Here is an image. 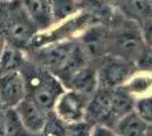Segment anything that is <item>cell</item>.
Here are the masks:
<instances>
[{"instance_id": "4fadbf2b", "label": "cell", "mask_w": 152, "mask_h": 136, "mask_svg": "<svg viewBox=\"0 0 152 136\" xmlns=\"http://www.w3.org/2000/svg\"><path fill=\"white\" fill-rule=\"evenodd\" d=\"M25 60L24 50L6 43L0 53V75L10 71H20Z\"/></svg>"}, {"instance_id": "5b68a950", "label": "cell", "mask_w": 152, "mask_h": 136, "mask_svg": "<svg viewBox=\"0 0 152 136\" xmlns=\"http://www.w3.org/2000/svg\"><path fill=\"white\" fill-rule=\"evenodd\" d=\"M133 63L126 59L113 56L102 63L96 71L98 89L113 90L119 87L133 74Z\"/></svg>"}, {"instance_id": "3957f363", "label": "cell", "mask_w": 152, "mask_h": 136, "mask_svg": "<svg viewBox=\"0 0 152 136\" xmlns=\"http://www.w3.org/2000/svg\"><path fill=\"white\" fill-rule=\"evenodd\" d=\"M38 32V27L32 22L22 0H1L0 35L6 43L26 50Z\"/></svg>"}, {"instance_id": "9c48e42d", "label": "cell", "mask_w": 152, "mask_h": 136, "mask_svg": "<svg viewBox=\"0 0 152 136\" xmlns=\"http://www.w3.org/2000/svg\"><path fill=\"white\" fill-rule=\"evenodd\" d=\"M22 125L33 134H42L50 112L41 109L28 97H25L15 108Z\"/></svg>"}, {"instance_id": "7c38bea8", "label": "cell", "mask_w": 152, "mask_h": 136, "mask_svg": "<svg viewBox=\"0 0 152 136\" xmlns=\"http://www.w3.org/2000/svg\"><path fill=\"white\" fill-rule=\"evenodd\" d=\"M146 125L134 110L127 112L114 125L113 129L118 136H144L148 130Z\"/></svg>"}, {"instance_id": "e0dca14e", "label": "cell", "mask_w": 152, "mask_h": 136, "mask_svg": "<svg viewBox=\"0 0 152 136\" xmlns=\"http://www.w3.org/2000/svg\"><path fill=\"white\" fill-rule=\"evenodd\" d=\"M141 22H142L141 34L143 41L148 45V48L152 49V17H146Z\"/></svg>"}, {"instance_id": "6da1fadb", "label": "cell", "mask_w": 152, "mask_h": 136, "mask_svg": "<svg viewBox=\"0 0 152 136\" xmlns=\"http://www.w3.org/2000/svg\"><path fill=\"white\" fill-rule=\"evenodd\" d=\"M32 60L52 73L64 83L73 73L85 66V56L80 43L72 40L59 41L31 50Z\"/></svg>"}, {"instance_id": "44dd1931", "label": "cell", "mask_w": 152, "mask_h": 136, "mask_svg": "<svg viewBox=\"0 0 152 136\" xmlns=\"http://www.w3.org/2000/svg\"><path fill=\"white\" fill-rule=\"evenodd\" d=\"M144 136H152V135H149V134H148V133H146V134H145V135H144Z\"/></svg>"}, {"instance_id": "277c9868", "label": "cell", "mask_w": 152, "mask_h": 136, "mask_svg": "<svg viewBox=\"0 0 152 136\" xmlns=\"http://www.w3.org/2000/svg\"><path fill=\"white\" fill-rule=\"evenodd\" d=\"M89 97L73 90L64 91L58 97L52 112L66 125L82 123L85 120V111Z\"/></svg>"}, {"instance_id": "ac0fdd59", "label": "cell", "mask_w": 152, "mask_h": 136, "mask_svg": "<svg viewBox=\"0 0 152 136\" xmlns=\"http://www.w3.org/2000/svg\"><path fill=\"white\" fill-rule=\"evenodd\" d=\"M89 136H118L110 126L102 125V124H94L91 126Z\"/></svg>"}, {"instance_id": "2e32d148", "label": "cell", "mask_w": 152, "mask_h": 136, "mask_svg": "<svg viewBox=\"0 0 152 136\" xmlns=\"http://www.w3.org/2000/svg\"><path fill=\"white\" fill-rule=\"evenodd\" d=\"M133 110L148 126H152V97L140 99L134 103Z\"/></svg>"}, {"instance_id": "ffe728a7", "label": "cell", "mask_w": 152, "mask_h": 136, "mask_svg": "<svg viewBox=\"0 0 152 136\" xmlns=\"http://www.w3.org/2000/svg\"><path fill=\"white\" fill-rule=\"evenodd\" d=\"M5 44H6V41H5V40H4V38L0 35V53H1V51H2V49H4Z\"/></svg>"}, {"instance_id": "d6986e66", "label": "cell", "mask_w": 152, "mask_h": 136, "mask_svg": "<svg viewBox=\"0 0 152 136\" xmlns=\"http://www.w3.org/2000/svg\"><path fill=\"white\" fill-rule=\"evenodd\" d=\"M6 111L1 104H0V136H6V127H7V117Z\"/></svg>"}, {"instance_id": "52a82bcc", "label": "cell", "mask_w": 152, "mask_h": 136, "mask_svg": "<svg viewBox=\"0 0 152 136\" xmlns=\"http://www.w3.org/2000/svg\"><path fill=\"white\" fill-rule=\"evenodd\" d=\"M25 97V82L20 71L0 75V104L5 109H15Z\"/></svg>"}, {"instance_id": "5bb4252c", "label": "cell", "mask_w": 152, "mask_h": 136, "mask_svg": "<svg viewBox=\"0 0 152 136\" xmlns=\"http://www.w3.org/2000/svg\"><path fill=\"white\" fill-rule=\"evenodd\" d=\"M53 23H60L77 12V0H50Z\"/></svg>"}, {"instance_id": "9a60e30c", "label": "cell", "mask_w": 152, "mask_h": 136, "mask_svg": "<svg viewBox=\"0 0 152 136\" xmlns=\"http://www.w3.org/2000/svg\"><path fill=\"white\" fill-rule=\"evenodd\" d=\"M123 12L131 18L143 20L150 17L151 6L148 0H121Z\"/></svg>"}, {"instance_id": "30bf717a", "label": "cell", "mask_w": 152, "mask_h": 136, "mask_svg": "<svg viewBox=\"0 0 152 136\" xmlns=\"http://www.w3.org/2000/svg\"><path fill=\"white\" fill-rule=\"evenodd\" d=\"M65 85L68 87V90H73L91 97L98 89L96 71L86 65L83 66L72 74V76L65 82Z\"/></svg>"}, {"instance_id": "ba28073f", "label": "cell", "mask_w": 152, "mask_h": 136, "mask_svg": "<svg viewBox=\"0 0 152 136\" xmlns=\"http://www.w3.org/2000/svg\"><path fill=\"white\" fill-rule=\"evenodd\" d=\"M111 32L101 25L92 26L83 33L80 47L85 57L99 58L109 50Z\"/></svg>"}, {"instance_id": "8fae6325", "label": "cell", "mask_w": 152, "mask_h": 136, "mask_svg": "<svg viewBox=\"0 0 152 136\" xmlns=\"http://www.w3.org/2000/svg\"><path fill=\"white\" fill-rule=\"evenodd\" d=\"M22 2L39 32L49 28L53 24L50 0H22Z\"/></svg>"}, {"instance_id": "7a4b0ae2", "label": "cell", "mask_w": 152, "mask_h": 136, "mask_svg": "<svg viewBox=\"0 0 152 136\" xmlns=\"http://www.w3.org/2000/svg\"><path fill=\"white\" fill-rule=\"evenodd\" d=\"M20 73L25 82L26 97L47 112H52L58 97L65 91L59 78L28 57Z\"/></svg>"}, {"instance_id": "8992f818", "label": "cell", "mask_w": 152, "mask_h": 136, "mask_svg": "<svg viewBox=\"0 0 152 136\" xmlns=\"http://www.w3.org/2000/svg\"><path fill=\"white\" fill-rule=\"evenodd\" d=\"M110 47H114L118 51V57L133 63V60H139L145 49V43L139 30L125 27L111 32Z\"/></svg>"}]
</instances>
